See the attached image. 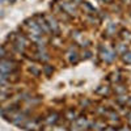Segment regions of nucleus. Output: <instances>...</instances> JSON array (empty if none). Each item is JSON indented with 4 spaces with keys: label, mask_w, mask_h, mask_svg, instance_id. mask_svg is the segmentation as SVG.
I'll list each match as a JSON object with an SVG mask.
<instances>
[{
    "label": "nucleus",
    "mask_w": 131,
    "mask_h": 131,
    "mask_svg": "<svg viewBox=\"0 0 131 131\" xmlns=\"http://www.w3.org/2000/svg\"><path fill=\"white\" fill-rule=\"evenodd\" d=\"M66 118H67L68 121H75V119L78 118V113H76L75 110H68L67 113H66Z\"/></svg>",
    "instance_id": "0eeeda50"
},
{
    "label": "nucleus",
    "mask_w": 131,
    "mask_h": 131,
    "mask_svg": "<svg viewBox=\"0 0 131 131\" xmlns=\"http://www.w3.org/2000/svg\"><path fill=\"white\" fill-rule=\"evenodd\" d=\"M97 93H101V94H107L109 93V88L107 86H102V88H100L97 91Z\"/></svg>",
    "instance_id": "f3484780"
},
{
    "label": "nucleus",
    "mask_w": 131,
    "mask_h": 131,
    "mask_svg": "<svg viewBox=\"0 0 131 131\" xmlns=\"http://www.w3.org/2000/svg\"><path fill=\"white\" fill-rule=\"evenodd\" d=\"M93 127H94V128H97V130H104V128H105V123L97 122V123H93Z\"/></svg>",
    "instance_id": "dca6fc26"
},
{
    "label": "nucleus",
    "mask_w": 131,
    "mask_h": 131,
    "mask_svg": "<svg viewBox=\"0 0 131 131\" xmlns=\"http://www.w3.org/2000/svg\"><path fill=\"white\" fill-rule=\"evenodd\" d=\"M36 23L38 24V26H39V29L42 30L43 34H49V33L51 31V30H50V28H49L47 21H46V18H45V16L38 15V16L36 17Z\"/></svg>",
    "instance_id": "f03ea898"
},
{
    "label": "nucleus",
    "mask_w": 131,
    "mask_h": 131,
    "mask_svg": "<svg viewBox=\"0 0 131 131\" xmlns=\"http://www.w3.org/2000/svg\"><path fill=\"white\" fill-rule=\"evenodd\" d=\"M89 57H91V52L86 51V52H85V58H89Z\"/></svg>",
    "instance_id": "4be33fe9"
},
{
    "label": "nucleus",
    "mask_w": 131,
    "mask_h": 131,
    "mask_svg": "<svg viewBox=\"0 0 131 131\" xmlns=\"http://www.w3.org/2000/svg\"><path fill=\"white\" fill-rule=\"evenodd\" d=\"M117 93L118 94H121V93H126V88L122 85H119V88H117Z\"/></svg>",
    "instance_id": "6ab92c4d"
},
{
    "label": "nucleus",
    "mask_w": 131,
    "mask_h": 131,
    "mask_svg": "<svg viewBox=\"0 0 131 131\" xmlns=\"http://www.w3.org/2000/svg\"><path fill=\"white\" fill-rule=\"evenodd\" d=\"M24 127L26 130H36V128H39V123L36 121V119H26V122L24 123Z\"/></svg>",
    "instance_id": "39448f33"
},
{
    "label": "nucleus",
    "mask_w": 131,
    "mask_h": 131,
    "mask_svg": "<svg viewBox=\"0 0 131 131\" xmlns=\"http://www.w3.org/2000/svg\"><path fill=\"white\" fill-rule=\"evenodd\" d=\"M7 55H8V52H7L5 47L0 45V59H4V58H5Z\"/></svg>",
    "instance_id": "ddd939ff"
},
{
    "label": "nucleus",
    "mask_w": 131,
    "mask_h": 131,
    "mask_svg": "<svg viewBox=\"0 0 131 131\" xmlns=\"http://www.w3.org/2000/svg\"><path fill=\"white\" fill-rule=\"evenodd\" d=\"M122 37L127 41V42H131V33L128 30H122Z\"/></svg>",
    "instance_id": "f8f14e48"
},
{
    "label": "nucleus",
    "mask_w": 131,
    "mask_h": 131,
    "mask_svg": "<svg viewBox=\"0 0 131 131\" xmlns=\"http://www.w3.org/2000/svg\"><path fill=\"white\" fill-rule=\"evenodd\" d=\"M52 131H68V130L63 126H57V127H52Z\"/></svg>",
    "instance_id": "a211bd4d"
},
{
    "label": "nucleus",
    "mask_w": 131,
    "mask_h": 131,
    "mask_svg": "<svg viewBox=\"0 0 131 131\" xmlns=\"http://www.w3.org/2000/svg\"><path fill=\"white\" fill-rule=\"evenodd\" d=\"M72 131H84V130H83L80 126H78V125L75 123V127H72Z\"/></svg>",
    "instance_id": "aec40b11"
},
{
    "label": "nucleus",
    "mask_w": 131,
    "mask_h": 131,
    "mask_svg": "<svg viewBox=\"0 0 131 131\" xmlns=\"http://www.w3.org/2000/svg\"><path fill=\"white\" fill-rule=\"evenodd\" d=\"M128 122H130V123H131V112H130V113H128Z\"/></svg>",
    "instance_id": "5701e85b"
},
{
    "label": "nucleus",
    "mask_w": 131,
    "mask_h": 131,
    "mask_svg": "<svg viewBox=\"0 0 131 131\" xmlns=\"http://www.w3.org/2000/svg\"><path fill=\"white\" fill-rule=\"evenodd\" d=\"M29 71H30L33 75H34V76H39V75H41V70L37 68L36 66H30V67H29Z\"/></svg>",
    "instance_id": "1a4fd4ad"
},
{
    "label": "nucleus",
    "mask_w": 131,
    "mask_h": 131,
    "mask_svg": "<svg viewBox=\"0 0 131 131\" xmlns=\"http://www.w3.org/2000/svg\"><path fill=\"white\" fill-rule=\"evenodd\" d=\"M119 131H131V130H130V128H127V127H123V128H121Z\"/></svg>",
    "instance_id": "412c9836"
},
{
    "label": "nucleus",
    "mask_w": 131,
    "mask_h": 131,
    "mask_svg": "<svg viewBox=\"0 0 131 131\" xmlns=\"http://www.w3.org/2000/svg\"><path fill=\"white\" fill-rule=\"evenodd\" d=\"M62 8H63V10H66V13H68L71 16L76 15V8L73 7V3L72 4H70V3H62Z\"/></svg>",
    "instance_id": "423d86ee"
},
{
    "label": "nucleus",
    "mask_w": 131,
    "mask_h": 131,
    "mask_svg": "<svg viewBox=\"0 0 131 131\" xmlns=\"http://www.w3.org/2000/svg\"><path fill=\"white\" fill-rule=\"evenodd\" d=\"M117 101L121 104V105H123V104L127 102V97H126V96H122V94H119V96L117 97Z\"/></svg>",
    "instance_id": "4468645a"
},
{
    "label": "nucleus",
    "mask_w": 131,
    "mask_h": 131,
    "mask_svg": "<svg viewBox=\"0 0 131 131\" xmlns=\"http://www.w3.org/2000/svg\"><path fill=\"white\" fill-rule=\"evenodd\" d=\"M58 121H59V114L55 113V112L50 113V114L45 118V123H46V125H55Z\"/></svg>",
    "instance_id": "20e7f679"
},
{
    "label": "nucleus",
    "mask_w": 131,
    "mask_h": 131,
    "mask_svg": "<svg viewBox=\"0 0 131 131\" xmlns=\"http://www.w3.org/2000/svg\"><path fill=\"white\" fill-rule=\"evenodd\" d=\"M123 60L128 64H131V52H125L123 54Z\"/></svg>",
    "instance_id": "2eb2a0df"
},
{
    "label": "nucleus",
    "mask_w": 131,
    "mask_h": 131,
    "mask_svg": "<svg viewBox=\"0 0 131 131\" xmlns=\"http://www.w3.org/2000/svg\"><path fill=\"white\" fill-rule=\"evenodd\" d=\"M106 115L109 117V118H110L112 119V121H118V119H119V115L115 113V112H106Z\"/></svg>",
    "instance_id": "6e6552de"
},
{
    "label": "nucleus",
    "mask_w": 131,
    "mask_h": 131,
    "mask_svg": "<svg viewBox=\"0 0 131 131\" xmlns=\"http://www.w3.org/2000/svg\"><path fill=\"white\" fill-rule=\"evenodd\" d=\"M101 58L105 60V62H107V63H112L115 58H117V52L114 51V50H112V49H101Z\"/></svg>",
    "instance_id": "f257e3e1"
},
{
    "label": "nucleus",
    "mask_w": 131,
    "mask_h": 131,
    "mask_svg": "<svg viewBox=\"0 0 131 131\" xmlns=\"http://www.w3.org/2000/svg\"><path fill=\"white\" fill-rule=\"evenodd\" d=\"M128 105H130V106H131V100H130V101H128Z\"/></svg>",
    "instance_id": "393cba45"
},
{
    "label": "nucleus",
    "mask_w": 131,
    "mask_h": 131,
    "mask_svg": "<svg viewBox=\"0 0 131 131\" xmlns=\"http://www.w3.org/2000/svg\"><path fill=\"white\" fill-rule=\"evenodd\" d=\"M79 60V55H78V52H71L70 54V62L71 63H76V62H78Z\"/></svg>",
    "instance_id": "9d476101"
},
{
    "label": "nucleus",
    "mask_w": 131,
    "mask_h": 131,
    "mask_svg": "<svg viewBox=\"0 0 131 131\" xmlns=\"http://www.w3.org/2000/svg\"><path fill=\"white\" fill-rule=\"evenodd\" d=\"M45 18H46L47 24H49L50 30H51V31H52L55 36H58V34H59V25H58V21H57V18L54 17V16H51V15H47Z\"/></svg>",
    "instance_id": "7ed1b4c3"
},
{
    "label": "nucleus",
    "mask_w": 131,
    "mask_h": 131,
    "mask_svg": "<svg viewBox=\"0 0 131 131\" xmlns=\"http://www.w3.org/2000/svg\"><path fill=\"white\" fill-rule=\"evenodd\" d=\"M43 71H45L46 76H50V75H51V72L54 71V68H52V66H49V64H46V66H43Z\"/></svg>",
    "instance_id": "9b49d317"
},
{
    "label": "nucleus",
    "mask_w": 131,
    "mask_h": 131,
    "mask_svg": "<svg viewBox=\"0 0 131 131\" xmlns=\"http://www.w3.org/2000/svg\"><path fill=\"white\" fill-rule=\"evenodd\" d=\"M105 2H112V0H105Z\"/></svg>",
    "instance_id": "a878e982"
},
{
    "label": "nucleus",
    "mask_w": 131,
    "mask_h": 131,
    "mask_svg": "<svg viewBox=\"0 0 131 131\" xmlns=\"http://www.w3.org/2000/svg\"><path fill=\"white\" fill-rule=\"evenodd\" d=\"M76 2V4H79V3H81V0H75Z\"/></svg>",
    "instance_id": "b1692460"
}]
</instances>
